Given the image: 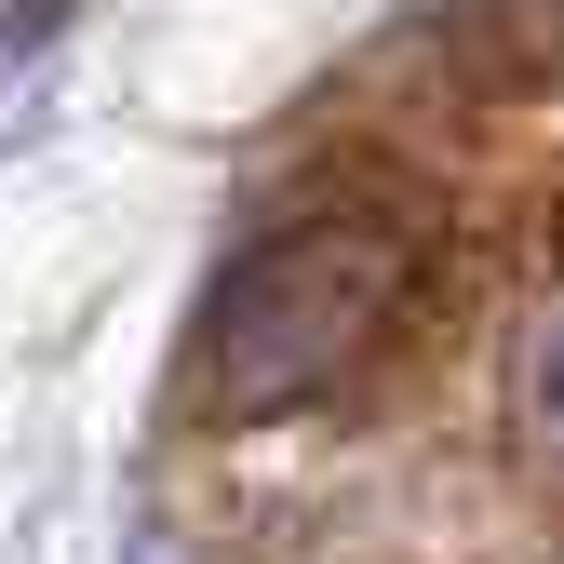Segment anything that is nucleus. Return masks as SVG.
I'll return each instance as SVG.
<instances>
[{
  "mask_svg": "<svg viewBox=\"0 0 564 564\" xmlns=\"http://www.w3.org/2000/svg\"><path fill=\"white\" fill-rule=\"evenodd\" d=\"M416 229L390 202H310L282 216L229 282H216V323H202V403L216 416H282V403H323L377 364L416 310Z\"/></svg>",
  "mask_w": 564,
  "mask_h": 564,
  "instance_id": "nucleus-1",
  "label": "nucleus"
},
{
  "mask_svg": "<svg viewBox=\"0 0 564 564\" xmlns=\"http://www.w3.org/2000/svg\"><path fill=\"white\" fill-rule=\"evenodd\" d=\"M511 416H524V444L564 457V282L524 310V349H511Z\"/></svg>",
  "mask_w": 564,
  "mask_h": 564,
  "instance_id": "nucleus-2",
  "label": "nucleus"
}]
</instances>
